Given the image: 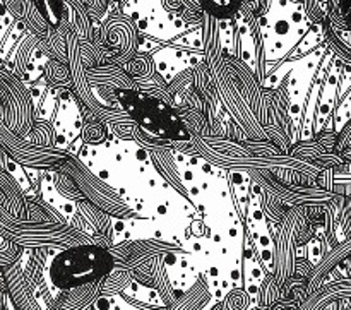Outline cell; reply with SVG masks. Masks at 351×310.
<instances>
[{
    "label": "cell",
    "mask_w": 351,
    "mask_h": 310,
    "mask_svg": "<svg viewBox=\"0 0 351 310\" xmlns=\"http://www.w3.org/2000/svg\"><path fill=\"white\" fill-rule=\"evenodd\" d=\"M113 267V257L98 246H79L64 250L50 264V280L60 290L82 287L106 276Z\"/></svg>",
    "instance_id": "1"
},
{
    "label": "cell",
    "mask_w": 351,
    "mask_h": 310,
    "mask_svg": "<svg viewBox=\"0 0 351 310\" xmlns=\"http://www.w3.org/2000/svg\"><path fill=\"white\" fill-rule=\"evenodd\" d=\"M259 26L264 38L266 60L271 64L290 53L291 48L307 33L308 21L304 7L290 0H273L269 12L259 19Z\"/></svg>",
    "instance_id": "2"
},
{
    "label": "cell",
    "mask_w": 351,
    "mask_h": 310,
    "mask_svg": "<svg viewBox=\"0 0 351 310\" xmlns=\"http://www.w3.org/2000/svg\"><path fill=\"white\" fill-rule=\"evenodd\" d=\"M117 99L127 115L146 132L168 141H191V134L182 123L180 117L161 99L132 89L117 93Z\"/></svg>",
    "instance_id": "3"
},
{
    "label": "cell",
    "mask_w": 351,
    "mask_h": 310,
    "mask_svg": "<svg viewBox=\"0 0 351 310\" xmlns=\"http://www.w3.org/2000/svg\"><path fill=\"white\" fill-rule=\"evenodd\" d=\"M192 3L204 10L208 16L216 19H230L239 12L243 0H192Z\"/></svg>",
    "instance_id": "4"
},
{
    "label": "cell",
    "mask_w": 351,
    "mask_h": 310,
    "mask_svg": "<svg viewBox=\"0 0 351 310\" xmlns=\"http://www.w3.org/2000/svg\"><path fill=\"white\" fill-rule=\"evenodd\" d=\"M338 14L351 31V0H338Z\"/></svg>",
    "instance_id": "5"
}]
</instances>
